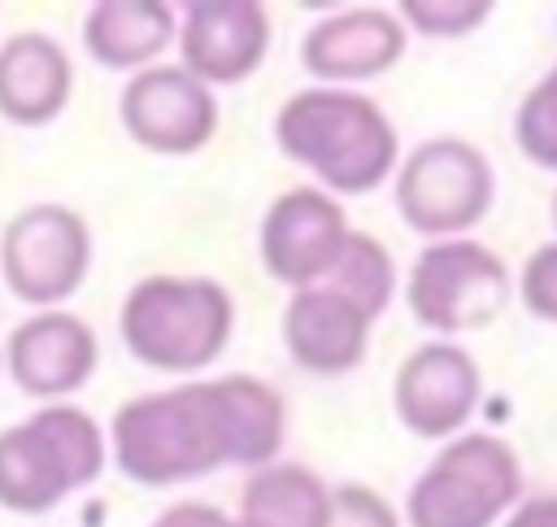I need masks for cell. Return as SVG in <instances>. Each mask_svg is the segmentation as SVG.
Wrapping results in <instances>:
<instances>
[{
  "mask_svg": "<svg viewBox=\"0 0 557 527\" xmlns=\"http://www.w3.org/2000/svg\"><path fill=\"white\" fill-rule=\"evenodd\" d=\"M513 139L540 170H557V65L522 96L513 113Z\"/></svg>",
  "mask_w": 557,
  "mask_h": 527,
  "instance_id": "obj_21",
  "label": "cell"
},
{
  "mask_svg": "<svg viewBox=\"0 0 557 527\" xmlns=\"http://www.w3.org/2000/svg\"><path fill=\"white\" fill-rule=\"evenodd\" d=\"M148 527H231V514H222L218 505H205V501H178V505L161 510Z\"/></svg>",
  "mask_w": 557,
  "mask_h": 527,
  "instance_id": "obj_25",
  "label": "cell"
},
{
  "mask_svg": "<svg viewBox=\"0 0 557 527\" xmlns=\"http://www.w3.org/2000/svg\"><path fill=\"white\" fill-rule=\"evenodd\" d=\"M117 118L126 135L157 157L200 152L218 131V96L183 65H148L122 83Z\"/></svg>",
  "mask_w": 557,
  "mask_h": 527,
  "instance_id": "obj_9",
  "label": "cell"
},
{
  "mask_svg": "<svg viewBox=\"0 0 557 527\" xmlns=\"http://www.w3.org/2000/svg\"><path fill=\"white\" fill-rule=\"evenodd\" d=\"M0 366H4V361H0Z\"/></svg>",
  "mask_w": 557,
  "mask_h": 527,
  "instance_id": "obj_29",
  "label": "cell"
},
{
  "mask_svg": "<svg viewBox=\"0 0 557 527\" xmlns=\"http://www.w3.org/2000/svg\"><path fill=\"white\" fill-rule=\"evenodd\" d=\"M104 440L117 470L144 488H170L231 466L218 379L144 392L117 405Z\"/></svg>",
  "mask_w": 557,
  "mask_h": 527,
  "instance_id": "obj_2",
  "label": "cell"
},
{
  "mask_svg": "<svg viewBox=\"0 0 557 527\" xmlns=\"http://www.w3.org/2000/svg\"><path fill=\"white\" fill-rule=\"evenodd\" d=\"M348 231L352 226L344 218V205L331 192L287 187L283 196L270 200V209L261 218L257 253H261V266L270 270V279L300 292L331 274Z\"/></svg>",
  "mask_w": 557,
  "mask_h": 527,
  "instance_id": "obj_10",
  "label": "cell"
},
{
  "mask_svg": "<svg viewBox=\"0 0 557 527\" xmlns=\"http://www.w3.org/2000/svg\"><path fill=\"white\" fill-rule=\"evenodd\" d=\"M500 527H557V497H531L518 501Z\"/></svg>",
  "mask_w": 557,
  "mask_h": 527,
  "instance_id": "obj_26",
  "label": "cell"
},
{
  "mask_svg": "<svg viewBox=\"0 0 557 527\" xmlns=\"http://www.w3.org/2000/svg\"><path fill=\"white\" fill-rule=\"evenodd\" d=\"M522 501L518 453L492 431L453 436L409 483V527H496Z\"/></svg>",
  "mask_w": 557,
  "mask_h": 527,
  "instance_id": "obj_5",
  "label": "cell"
},
{
  "mask_svg": "<svg viewBox=\"0 0 557 527\" xmlns=\"http://www.w3.org/2000/svg\"><path fill=\"white\" fill-rule=\"evenodd\" d=\"M178 65L205 87L252 78L270 52V9L257 0H191L178 9Z\"/></svg>",
  "mask_w": 557,
  "mask_h": 527,
  "instance_id": "obj_12",
  "label": "cell"
},
{
  "mask_svg": "<svg viewBox=\"0 0 557 527\" xmlns=\"http://www.w3.org/2000/svg\"><path fill=\"white\" fill-rule=\"evenodd\" d=\"M513 296L527 305L531 318L557 327V240L531 248V257L522 261V274H518Z\"/></svg>",
  "mask_w": 557,
  "mask_h": 527,
  "instance_id": "obj_23",
  "label": "cell"
},
{
  "mask_svg": "<svg viewBox=\"0 0 557 527\" xmlns=\"http://www.w3.org/2000/svg\"><path fill=\"white\" fill-rule=\"evenodd\" d=\"M0 361L17 392L57 405L96 375L100 340L70 309H39L13 327V335L0 348Z\"/></svg>",
  "mask_w": 557,
  "mask_h": 527,
  "instance_id": "obj_13",
  "label": "cell"
},
{
  "mask_svg": "<svg viewBox=\"0 0 557 527\" xmlns=\"http://www.w3.org/2000/svg\"><path fill=\"white\" fill-rule=\"evenodd\" d=\"M396 213L409 231L431 240H461L487 218L496 200V174L483 148L457 135H435L409 148L396 166Z\"/></svg>",
  "mask_w": 557,
  "mask_h": 527,
  "instance_id": "obj_6",
  "label": "cell"
},
{
  "mask_svg": "<svg viewBox=\"0 0 557 527\" xmlns=\"http://www.w3.org/2000/svg\"><path fill=\"white\" fill-rule=\"evenodd\" d=\"M74 91L70 52L44 35L22 30L0 44V118L13 126H44L52 122Z\"/></svg>",
  "mask_w": 557,
  "mask_h": 527,
  "instance_id": "obj_16",
  "label": "cell"
},
{
  "mask_svg": "<svg viewBox=\"0 0 557 527\" xmlns=\"http://www.w3.org/2000/svg\"><path fill=\"white\" fill-rule=\"evenodd\" d=\"M231 527H248V523H239V518H231Z\"/></svg>",
  "mask_w": 557,
  "mask_h": 527,
  "instance_id": "obj_28",
  "label": "cell"
},
{
  "mask_svg": "<svg viewBox=\"0 0 557 527\" xmlns=\"http://www.w3.org/2000/svg\"><path fill=\"white\" fill-rule=\"evenodd\" d=\"M91 270V226L57 200L26 205L0 235V274L9 292L35 309L70 301Z\"/></svg>",
  "mask_w": 557,
  "mask_h": 527,
  "instance_id": "obj_8",
  "label": "cell"
},
{
  "mask_svg": "<svg viewBox=\"0 0 557 527\" xmlns=\"http://www.w3.org/2000/svg\"><path fill=\"white\" fill-rule=\"evenodd\" d=\"M326 527H400L396 505L366 488V483H339L331 488V523Z\"/></svg>",
  "mask_w": 557,
  "mask_h": 527,
  "instance_id": "obj_24",
  "label": "cell"
},
{
  "mask_svg": "<svg viewBox=\"0 0 557 527\" xmlns=\"http://www.w3.org/2000/svg\"><path fill=\"white\" fill-rule=\"evenodd\" d=\"M274 144L305 166L322 192L361 196L383 187L400 166L392 118L352 87H300L274 113Z\"/></svg>",
  "mask_w": 557,
  "mask_h": 527,
  "instance_id": "obj_1",
  "label": "cell"
},
{
  "mask_svg": "<svg viewBox=\"0 0 557 527\" xmlns=\"http://www.w3.org/2000/svg\"><path fill=\"white\" fill-rule=\"evenodd\" d=\"M239 523L248 527H326L331 488L300 462H270L248 475L239 492Z\"/></svg>",
  "mask_w": 557,
  "mask_h": 527,
  "instance_id": "obj_18",
  "label": "cell"
},
{
  "mask_svg": "<svg viewBox=\"0 0 557 527\" xmlns=\"http://www.w3.org/2000/svg\"><path fill=\"white\" fill-rule=\"evenodd\" d=\"M492 13L487 0H400L396 17L400 26H413L418 35L431 39H457L470 35L474 26H483Z\"/></svg>",
  "mask_w": 557,
  "mask_h": 527,
  "instance_id": "obj_22",
  "label": "cell"
},
{
  "mask_svg": "<svg viewBox=\"0 0 557 527\" xmlns=\"http://www.w3.org/2000/svg\"><path fill=\"white\" fill-rule=\"evenodd\" d=\"M553 222H557V192H553Z\"/></svg>",
  "mask_w": 557,
  "mask_h": 527,
  "instance_id": "obj_27",
  "label": "cell"
},
{
  "mask_svg": "<svg viewBox=\"0 0 557 527\" xmlns=\"http://www.w3.org/2000/svg\"><path fill=\"white\" fill-rule=\"evenodd\" d=\"M409 48V30L392 9L361 4L331 13L313 22L300 39V65L318 78V87H344V83H366L400 65Z\"/></svg>",
  "mask_w": 557,
  "mask_h": 527,
  "instance_id": "obj_14",
  "label": "cell"
},
{
  "mask_svg": "<svg viewBox=\"0 0 557 527\" xmlns=\"http://www.w3.org/2000/svg\"><path fill=\"white\" fill-rule=\"evenodd\" d=\"M117 331L135 361L165 375H191L231 344L235 301L209 274H148L126 292Z\"/></svg>",
  "mask_w": 557,
  "mask_h": 527,
  "instance_id": "obj_3",
  "label": "cell"
},
{
  "mask_svg": "<svg viewBox=\"0 0 557 527\" xmlns=\"http://www.w3.org/2000/svg\"><path fill=\"white\" fill-rule=\"evenodd\" d=\"M479 396H483L479 361L453 340H431L413 348L392 379L396 418L405 431L422 440L461 436L479 409Z\"/></svg>",
  "mask_w": 557,
  "mask_h": 527,
  "instance_id": "obj_11",
  "label": "cell"
},
{
  "mask_svg": "<svg viewBox=\"0 0 557 527\" xmlns=\"http://www.w3.org/2000/svg\"><path fill=\"white\" fill-rule=\"evenodd\" d=\"M178 35V9L165 0H100L83 17V48L104 70H148Z\"/></svg>",
  "mask_w": 557,
  "mask_h": 527,
  "instance_id": "obj_17",
  "label": "cell"
},
{
  "mask_svg": "<svg viewBox=\"0 0 557 527\" xmlns=\"http://www.w3.org/2000/svg\"><path fill=\"white\" fill-rule=\"evenodd\" d=\"M109 440L100 422L70 405H44L0 431V505L13 514H48L70 492L100 479Z\"/></svg>",
  "mask_w": 557,
  "mask_h": 527,
  "instance_id": "obj_4",
  "label": "cell"
},
{
  "mask_svg": "<svg viewBox=\"0 0 557 527\" xmlns=\"http://www.w3.org/2000/svg\"><path fill=\"white\" fill-rule=\"evenodd\" d=\"M218 396H222L231 466H252V470L270 466L283 449V427H287L283 396L257 375H222Z\"/></svg>",
  "mask_w": 557,
  "mask_h": 527,
  "instance_id": "obj_19",
  "label": "cell"
},
{
  "mask_svg": "<svg viewBox=\"0 0 557 527\" xmlns=\"http://www.w3.org/2000/svg\"><path fill=\"white\" fill-rule=\"evenodd\" d=\"M322 283L335 287L339 296H348L352 305H361L370 318H379L396 296V261L379 235L348 231V240Z\"/></svg>",
  "mask_w": 557,
  "mask_h": 527,
  "instance_id": "obj_20",
  "label": "cell"
},
{
  "mask_svg": "<svg viewBox=\"0 0 557 527\" xmlns=\"http://www.w3.org/2000/svg\"><path fill=\"white\" fill-rule=\"evenodd\" d=\"M513 301V274L509 266L479 240H431L405 279V305L409 314L440 331H483L492 327Z\"/></svg>",
  "mask_w": 557,
  "mask_h": 527,
  "instance_id": "obj_7",
  "label": "cell"
},
{
  "mask_svg": "<svg viewBox=\"0 0 557 527\" xmlns=\"http://www.w3.org/2000/svg\"><path fill=\"white\" fill-rule=\"evenodd\" d=\"M374 318L326 283L300 287L283 305V348L309 375H348L370 348Z\"/></svg>",
  "mask_w": 557,
  "mask_h": 527,
  "instance_id": "obj_15",
  "label": "cell"
}]
</instances>
